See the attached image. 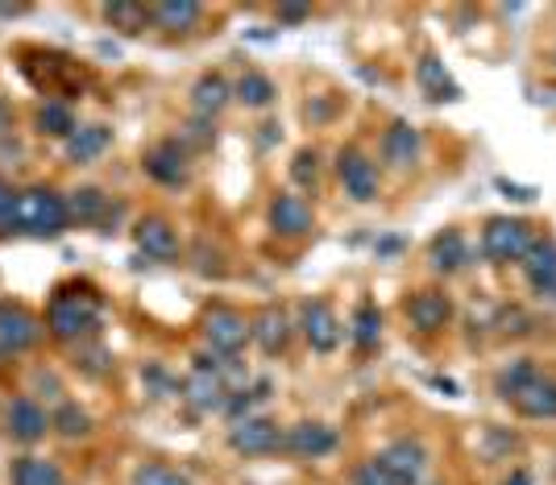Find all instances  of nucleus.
I'll return each instance as SVG.
<instances>
[{
  "mask_svg": "<svg viewBox=\"0 0 556 485\" xmlns=\"http://www.w3.org/2000/svg\"><path fill=\"white\" fill-rule=\"evenodd\" d=\"M378 461L387 464L403 485H419L424 473H428V448H424L419 439L403 436V439H391V444L378 452Z\"/></svg>",
  "mask_w": 556,
  "mask_h": 485,
  "instance_id": "f8f14e48",
  "label": "nucleus"
},
{
  "mask_svg": "<svg viewBox=\"0 0 556 485\" xmlns=\"http://www.w3.org/2000/svg\"><path fill=\"white\" fill-rule=\"evenodd\" d=\"M109 208H113V204H109V195H104L100 187H79L67 200V212L75 225H104Z\"/></svg>",
  "mask_w": 556,
  "mask_h": 485,
  "instance_id": "bb28decb",
  "label": "nucleus"
},
{
  "mask_svg": "<svg viewBox=\"0 0 556 485\" xmlns=\"http://www.w3.org/2000/svg\"><path fill=\"white\" fill-rule=\"evenodd\" d=\"M378 336H382V311L374 303H362L353 311V341H357V348H374Z\"/></svg>",
  "mask_w": 556,
  "mask_h": 485,
  "instance_id": "2f4dec72",
  "label": "nucleus"
},
{
  "mask_svg": "<svg viewBox=\"0 0 556 485\" xmlns=\"http://www.w3.org/2000/svg\"><path fill=\"white\" fill-rule=\"evenodd\" d=\"M250 336L257 341L262 353H270V357L282 353L287 341H291V320H287V311H282V307H266V311L250 323Z\"/></svg>",
  "mask_w": 556,
  "mask_h": 485,
  "instance_id": "4be33fe9",
  "label": "nucleus"
},
{
  "mask_svg": "<svg viewBox=\"0 0 556 485\" xmlns=\"http://www.w3.org/2000/svg\"><path fill=\"white\" fill-rule=\"evenodd\" d=\"M229 448L241 452V457H270L282 448V432H278L275 419L266 416H245L232 423L229 432Z\"/></svg>",
  "mask_w": 556,
  "mask_h": 485,
  "instance_id": "20e7f679",
  "label": "nucleus"
},
{
  "mask_svg": "<svg viewBox=\"0 0 556 485\" xmlns=\"http://www.w3.org/2000/svg\"><path fill=\"white\" fill-rule=\"evenodd\" d=\"M312 17V9L307 4H278V22H287V25H300Z\"/></svg>",
  "mask_w": 556,
  "mask_h": 485,
  "instance_id": "ea45409f",
  "label": "nucleus"
},
{
  "mask_svg": "<svg viewBox=\"0 0 556 485\" xmlns=\"http://www.w3.org/2000/svg\"><path fill=\"white\" fill-rule=\"evenodd\" d=\"M100 323V299L96 291H59L47 307V332L67 341V345H84V336H92Z\"/></svg>",
  "mask_w": 556,
  "mask_h": 485,
  "instance_id": "f257e3e1",
  "label": "nucleus"
},
{
  "mask_svg": "<svg viewBox=\"0 0 556 485\" xmlns=\"http://www.w3.org/2000/svg\"><path fill=\"white\" fill-rule=\"evenodd\" d=\"M523 275H528L535 295L556 299V241L553 237L532 241V250H528V257H523Z\"/></svg>",
  "mask_w": 556,
  "mask_h": 485,
  "instance_id": "2eb2a0df",
  "label": "nucleus"
},
{
  "mask_svg": "<svg viewBox=\"0 0 556 485\" xmlns=\"http://www.w3.org/2000/svg\"><path fill=\"white\" fill-rule=\"evenodd\" d=\"M428 261H432V270H441V275H457L465 261H469V245H465L462 229L437 232L432 245H428Z\"/></svg>",
  "mask_w": 556,
  "mask_h": 485,
  "instance_id": "412c9836",
  "label": "nucleus"
},
{
  "mask_svg": "<svg viewBox=\"0 0 556 485\" xmlns=\"http://www.w3.org/2000/svg\"><path fill=\"white\" fill-rule=\"evenodd\" d=\"M532 378H540L535 361H515V366H507V370L494 378V386H498V394H503V398L510 403L515 394H519L523 386H528V382H532Z\"/></svg>",
  "mask_w": 556,
  "mask_h": 485,
  "instance_id": "473e14b6",
  "label": "nucleus"
},
{
  "mask_svg": "<svg viewBox=\"0 0 556 485\" xmlns=\"http://www.w3.org/2000/svg\"><path fill=\"white\" fill-rule=\"evenodd\" d=\"M75 357H79V361H75V366H79V370L84 373H92V378H104V373L113 370V353H104V348H75Z\"/></svg>",
  "mask_w": 556,
  "mask_h": 485,
  "instance_id": "c9c22d12",
  "label": "nucleus"
},
{
  "mask_svg": "<svg viewBox=\"0 0 556 485\" xmlns=\"http://www.w3.org/2000/svg\"><path fill=\"white\" fill-rule=\"evenodd\" d=\"M532 229L523 220H510V216H498L490 220L486 232H482V254L490 261H523L528 250H532Z\"/></svg>",
  "mask_w": 556,
  "mask_h": 485,
  "instance_id": "7ed1b4c3",
  "label": "nucleus"
},
{
  "mask_svg": "<svg viewBox=\"0 0 556 485\" xmlns=\"http://www.w3.org/2000/svg\"><path fill=\"white\" fill-rule=\"evenodd\" d=\"M498 187L507 191V200H519V204H528V200H532V195H535L532 187H515V183H507V179H503V183H498Z\"/></svg>",
  "mask_w": 556,
  "mask_h": 485,
  "instance_id": "a19ab883",
  "label": "nucleus"
},
{
  "mask_svg": "<svg viewBox=\"0 0 556 485\" xmlns=\"http://www.w3.org/2000/svg\"><path fill=\"white\" fill-rule=\"evenodd\" d=\"M9 482L13 485H67V477H63V469H59L54 461L29 452V457H17V461H13Z\"/></svg>",
  "mask_w": 556,
  "mask_h": 485,
  "instance_id": "393cba45",
  "label": "nucleus"
},
{
  "mask_svg": "<svg viewBox=\"0 0 556 485\" xmlns=\"http://www.w3.org/2000/svg\"><path fill=\"white\" fill-rule=\"evenodd\" d=\"M150 22L170 34H184L200 22V4L195 0H159V4H150Z\"/></svg>",
  "mask_w": 556,
  "mask_h": 485,
  "instance_id": "a878e982",
  "label": "nucleus"
},
{
  "mask_svg": "<svg viewBox=\"0 0 556 485\" xmlns=\"http://www.w3.org/2000/svg\"><path fill=\"white\" fill-rule=\"evenodd\" d=\"M134 237H138L141 254L154 257V261H175V257H179V229H175L170 220H163V216H146V220H138Z\"/></svg>",
  "mask_w": 556,
  "mask_h": 485,
  "instance_id": "4468645a",
  "label": "nucleus"
},
{
  "mask_svg": "<svg viewBox=\"0 0 556 485\" xmlns=\"http://www.w3.org/2000/svg\"><path fill=\"white\" fill-rule=\"evenodd\" d=\"M204 341L212 345V353L237 357L245 348V341H250V320L229 311V307H212L208 316H204Z\"/></svg>",
  "mask_w": 556,
  "mask_h": 485,
  "instance_id": "423d86ee",
  "label": "nucleus"
},
{
  "mask_svg": "<svg viewBox=\"0 0 556 485\" xmlns=\"http://www.w3.org/2000/svg\"><path fill=\"white\" fill-rule=\"evenodd\" d=\"M229 386H225V378L208 366H195L191 378L184 382V398L187 407L195 411V416H212V411H225V403H229Z\"/></svg>",
  "mask_w": 556,
  "mask_h": 485,
  "instance_id": "9d476101",
  "label": "nucleus"
},
{
  "mask_svg": "<svg viewBox=\"0 0 556 485\" xmlns=\"http://www.w3.org/2000/svg\"><path fill=\"white\" fill-rule=\"evenodd\" d=\"M25 9H9V4H0V17H22Z\"/></svg>",
  "mask_w": 556,
  "mask_h": 485,
  "instance_id": "37998d69",
  "label": "nucleus"
},
{
  "mask_svg": "<svg viewBox=\"0 0 556 485\" xmlns=\"http://www.w3.org/2000/svg\"><path fill=\"white\" fill-rule=\"evenodd\" d=\"M71 225L67 200L50 187H29L17 191V212H13V232H29V237H63Z\"/></svg>",
  "mask_w": 556,
  "mask_h": 485,
  "instance_id": "f03ea898",
  "label": "nucleus"
},
{
  "mask_svg": "<svg viewBox=\"0 0 556 485\" xmlns=\"http://www.w3.org/2000/svg\"><path fill=\"white\" fill-rule=\"evenodd\" d=\"M134 485H191V477L187 473H179V469H170V464H141L138 473H134Z\"/></svg>",
  "mask_w": 556,
  "mask_h": 485,
  "instance_id": "72a5a7b5",
  "label": "nucleus"
},
{
  "mask_svg": "<svg viewBox=\"0 0 556 485\" xmlns=\"http://www.w3.org/2000/svg\"><path fill=\"white\" fill-rule=\"evenodd\" d=\"M4 432L17 439V444H38V439L50 432L47 407H42L38 398H29V394L13 398V403H9V411H4Z\"/></svg>",
  "mask_w": 556,
  "mask_h": 485,
  "instance_id": "9b49d317",
  "label": "nucleus"
},
{
  "mask_svg": "<svg viewBox=\"0 0 556 485\" xmlns=\"http://www.w3.org/2000/svg\"><path fill=\"white\" fill-rule=\"evenodd\" d=\"M50 432H59L63 439H84L92 432V416L79 411L75 403H59V411L50 416Z\"/></svg>",
  "mask_w": 556,
  "mask_h": 485,
  "instance_id": "7c9ffc66",
  "label": "nucleus"
},
{
  "mask_svg": "<svg viewBox=\"0 0 556 485\" xmlns=\"http://www.w3.org/2000/svg\"><path fill=\"white\" fill-rule=\"evenodd\" d=\"M109 145H113V129H109V125H79V129L63 141V150H67V158L75 162V166L96 162Z\"/></svg>",
  "mask_w": 556,
  "mask_h": 485,
  "instance_id": "aec40b11",
  "label": "nucleus"
},
{
  "mask_svg": "<svg viewBox=\"0 0 556 485\" xmlns=\"http://www.w3.org/2000/svg\"><path fill=\"white\" fill-rule=\"evenodd\" d=\"M510 403H515L528 419H556V382L540 373V378H532Z\"/></svg>",
  "mask_w": 556,
  "mask_h": 485,
  "instance_id": "5701e85b",
  "label": "nucleus"
},
{
  "mask_svg": "<svg viewBox=\"0 0 556 485\" xmlns=\"http://www.w3.org/2000/svg\"><path fill=\"white\" fill-rule=\"evenodd\" d=\"M13 212H17V191L0 179V232H13Z\"/></svg>",
  "mask_w": 556,
  "mask_h": 485,
  "instance_id": "4c0bfd02",
  "label": "nucleus"
},
{
  "mask_svg": "<svg viewBox=\"0 0 556 485\" xmlns=\"http://www.w3.org/2000/svg\"><path fill=\"white\" fill-rule=\"evenodd\" d=\"M232 95H237L245 109H270L278 88H275V79H270V75H262V71H245V75L237 79Z\"/></svg>",
  "mask_w": 556,
  "mask_h": 485,
  "instance_id": "cd10ccee",
  "label": "nucleus"
},
{
  "mask_svg": "<svg viewBox=\"0 0 556 485\" xmlns=\"http://www.w3.org/2000/svg\"><path fill=\"white\" fill-rule=\"evenodd\" d=\"M419 158V129L407 125V120H394L391 129L382 133V162L394 166V170H407L416 166Z\"/></svg>",
  "mask_w": 556,
  "mask_h": 485,
  "instance_id": "a211bd4d",
  "label": "nucleus"
},
{
  "mask_svg": "<svg viewBox=\"0 0 556 485\" xmlns=\"http://www.w3.org/2000/svg\"><path fill=\"white\" fill-rule=\"evenodd\" d=\"M407 320L416 323L419 332H441L453 320V299L444 291H419L407 303Z\"/></svg>",
  "mask_w": 556,
  "mask_h": 485,
  "instance_id": "dca6fc26",
  "label": "nucleus"
},
{
  "mask_svg": "<svg viewBox=\"0 0 556 485\" xmlns=\"http://www.w3.org/2000/svg\"><path fill=\"white\" fill-rule=\"evenodd\" d=\"M42 323L34 320L17 303H0V357H17L25 348L38 345Z\"/></svg>",
  "mask_w": 556,
  "mask_h": 485,
  "instance_id": "0eeeda50",
  "label": "nucleus"
},
{
  "mask_svg": "<svg viewBox=\"0 0 556 485\" xmlns=\"http://www.w3.org/2000/svg\"><path fill=\"white\" fill-rule=\"evenodd\" d=\"M232 100V88L225 75H216V71H208V75H200L195 79V88H191V109H195V116H204V120H212L216 113H225V104Z\"/></svg>",
  "mask_w": 556,
  "mask_h": 485,
  "instance_id": "6ab92c4d",
  "label": "nucleus"
},
{
  "mask_svg": "<svg viewBox=\"0 0 556 485\" xmlns=\"http://www.w3.org/2000/svg\"><path fill=\"white\" fill-rule=\"evenodd\" d=\"M337 175H341V187L353 204H374L378 200V166H374L362 150H341L337 154Z\"/></svg>",
  "mask_w": 556,
  "mask_h": 485,
  "instance_id": "39448f33",
  "label": "nucleus"
},
{
  "mask_svg": "<svg viewBox=\"0 0 556 485\" xmlns=\"http://www.w3.org/2000/svg\"><path fill=\"white\" fill-rule=\"evenodd\" d=\"M212 138H216V129H212V120H204V116H200V120H191V125H187L184 145H187V141H191V145H212Z\"/></svg>",
  "mask_w": 556,
  "mask_h": 485,
  "instance_id": "58836bf2",
  "label": "nucleus"
},
{
  "mask_svg": "<svg viewBox=\"0 0 556 485\" xmlns=\"http://www.w3.org/2000/svg\"><path fill=\"white\" fill-rule=\"evenodd\" d=\"M38 129L47 133V138H63L67 141L79 125H75V113H71L63 100H47L42 109H38Z\"/></svg>",
  "mask_w": 556,
  "mask_h": 485,
  "instance_id": "c756f323",
  "label": "nucleus"
},
{
  "mask_svg": "<svg viewBox=\"0 0 556 485\" xmlns=\"http://www.w3.org/2000/svg\"><path fill=\"white\" fill-rule=\"evenodd\" d=\"M104 22L121 29V34H141L150 25V4H138V0H116V4H104Z\"/></svg>",
  "mask_w": 556,
  "mask_h": 485,
  "instance_id": "c85d7f7f",
  "label": "nucleus"
},
{
  "mask_svg": "<svg viewBox=\"0 0 556 485\" xmlns=\"http://www.w3.org/2000/svg\"><path fill=\"white\" fill-rule=\"evenodd\" d=\"M503 485H532V477H528V473H523V469H519V473H510L507 482Z\"/></svg>",
  "mask_w": 556,
  "mask_h": 485,
  "instance_id": "79ce46f5",
  "label": "nucleus"
},
{
  "mask_svg": "<svg viewBox=\"0 0 556 485\" xmlns=\"http://www.w3.org/2000/svg\"><path fill=\"white\" fill-rule=\"evenodd\" d=\"M416 79H419V88H424V95L437 100V104H441V100H462V88L453 84V75L444 71V63L437 54H424V59H419Z\"/></svg>",
  "mask_w": 556,
  "mask_h": 485,
  "instance_id": "b1692460",
  "label": "nucleus"
},
{
  "mask_svg": "<svg viewBox=\"0 0 556 485\" xmlns=\"http://www.w3.org/2000/svg\"><path fill=\"white\" fill-rule=\"evenodd\" d=\"M270 225L275 232L282 237H303V232H312V208H307V200L295 195V191H282L275 204H270Z\"/></svg>",
  "mask_w": 556,
  "mask_h": 485,
  "instance_id": "f3484780",
  "label": "nucleus"
},
{
  "mask_svg": "<svg viewBox=\"0 0 556 485\" xmlns=\"http://www.w3.org/2000/svg\"><path fill=\"white\" fill-rule=\"evenodd\" d=\"M146 175L163 187H184L191 179V166H187V145L179 138L159 141L154 150H146Z\"/></svg>",
  "mask_w": 556,
  "mask_h": 485,
  "instance_id": "6e6552de",
  "label": "nucleus"
},
{
  "mask_svg": "<svg viewBox=\"0 0 556 485\" xmlns=\"http://www.w3.org/2000/svg\"><path fill=\"white\" fill-rule=\"evenodd\" d=\"M349 485H403V482H399L378 457H370V461H362L353 473H349Z\"/></svg>",
  "mask_w": 556,
  "mask_h": 485,
  "instance_id": "f704fd0d",
  "label": "nucleus"
},
{
  "mask_svg": "<svg viewBox=\"0 0 556 485\" xmlns=\"http://www.w3.org/2000/svg\"><path fill=\"white\" fill-rule=\"evenodd\" d=\"M337 448V427H328V423H312V419H303L295 427H287L282 432V452H291V457H303V461H320Z\"/></svg>",
  "mask_w": 556,
  "mask_h": 485,
  "instance_id": "1a4fd4ad",
  "label": "nucleus"
},
{
  "mask_svg": "<svg viewBox=\"0 0 556 485\" xmlns=\"http://www.w3.org/2000/svg\"><path fill=\"white\" fill-rule=\"evenodd\" d=\"M291 179L300 187H316V179H320V158L312 150H300L295 162H291Z\"/></svg>",
  "mask_w": 556,
  "mask_h": 485,
  "instance_id": "e433bc0d",
  "label": "nucleus"
},
{
  "mask_svg": "<svg viewBox=\"0 0 556 485\" xmlns=\"http://www.w3.org/2000/svg\"><path fill=\"white\" fill-rule=\"evenodd\" d=\"M303 336L316 353H332L341 345V320L332 316V307L325 299H307L303 303Z\"/></svg>",
  "mask_w": 556,
  "mask_h": 485,
  "instance_id": "ddd939ff",
  "label": "nucleus"
}]
</instances>
